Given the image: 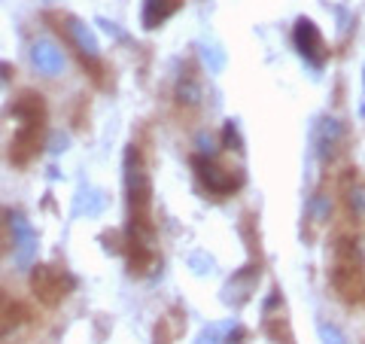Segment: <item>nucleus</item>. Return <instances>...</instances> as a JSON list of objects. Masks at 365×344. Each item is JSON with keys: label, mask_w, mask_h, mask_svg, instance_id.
<instances>
[{"label": "nucleus", "mask_w": 365, "mask_h": 344, "mask_svg": "<svg viewBox=\"0 0 365 344\" xmlns=\"http://www.w3.org/2000/svg\"><path fill=\"white\" fill-rule=\"evenodd\" d=\"M31 290L43 305L55 308V305H61L67 299V293L73 290V280H71V274H67L64 268L37 265L34 274H31Z\"/></svg>", "instance_id": "nucleus-1"}, {"label": "nucleus", "mask_w": 365, "mask_h": 344, "mask_svg": "<svg viewBox=\"0 0 365 344\" xmlns=\"http://www.w3.org/2000/svg\"><path fill=\"white\" fill-rule=\"evenodd\" d=\"M40 131H43V119H21L19 131L9 143V158L13 165H28L40 150Z\"/></svg>", "instance_id": "nucleus-2"}, {"label": "nucleus", "mask_w": 365, "mask_h": 344, "mask_svg": "<svg viewBox=\"0 0 365 344\" xmlns=\"http://www.w3.org/2000/svg\"><path fill=\"white\" fill-rule=\"evenodd\" d=\"M34 64H37V71L40 74H46V76H55L61 71V64H64V59H61V49H55L52 43H46V40H40V43H34Z\"/></svg>", "instance_id": "nucleus-3"}, {"label": "nucleus", "mask_w": 365, "mask_h": 344, "mask_svg": "<svg viewBox=\"0 0 365 344\" xmlns=\"http://www.w3.org/2000/svg\"><path fill=\"white\" fill-rule=\"evenodd\" d=\"M195 168H198V174H201V180L207 183V189L210 192H220V195H225V192H232L235 186H237V180H232V174H225L222 168H213V165H207V162H195Z\"/></svg>", "instance_id": "nucleus-4"}, {"label": "nucleus", "mask_w": 365, "mask_h": 344, "mask_svg": "<svg viewBox=\"0 0 365 344\" xmlns=\"http://www.w3.org/2000/svg\"><path fill=\"white\" fill-rule=\"evenodd\" d=\"M177 6H180V0H146V9H143L146 28L162 25L170 13H177Z\"/></svg>", "instance_id": "nucleus-5"}, {"label": "nucleus", "mask_w": 365, "mask_h": 344, "mask_svg": "<svg viewBox=\"0 0 365 344\" xmlns=\"http://www.w3.org/2000/svg\"><path fill=\"white\" fill-rule=\"evenodd\" d=\"M9 76H13V67H9V64H4V61H0V88H4V86L9 83Z\"/></svg>", "instance_id": "nucleus-6"}]
</instances>
